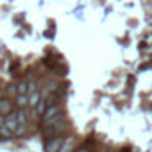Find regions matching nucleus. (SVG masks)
Segmentation results:
<instances>
[{
	"label": "nucleus",
	"instance_id": "obj_1",
	"mask_svg": "<svg viewBox=\"0 0 152 152\" xmlns=\"http://www.w3.org/2000/svg\"><path fill=\"white\" fill-rule=\"evenodd\" d=\"M43 118V127H50V125H56L57 122H61L63 120V107H61V104H50L47 109H45V113L41 115Z\"/></svg>",
	"mask_w": 152,
	"mask_h": 152
},
{
	"label": "nucleus",
	"instance_id": "obj_2",
	"mask_svg": "<svg viewBox=\"0 0 152 152\" xmlns=\"http://www.w3.org/2000/svg\"><path fill=\"white\" fill-rule=\"evenodd\" d=\"M64 136H54L50 140H45V152H59L64 145Z\"/></svg>",
	"mask_w": 152,
	"mask_h": 152
},
{
	"label": "nucleus",
	"instance_id": "obj_3",
	"mask_svg": "<svg viewBox=\"0 0 152 152\" xmlns=\"http://www.w3.org/2000/svg\"><path fill=\"white\" fill-rule=\"evenodd\" d=\"M18 118H16V109L13 111V113H9V115H6V127H7V131L15 136V132H16V129H18Z\"/></svg>",
	"mask_w": 152,
	"mask_h": 152
},
{
	"label": "nucleus",
	"instance_id": "obj_4",
	"mask_svg": "<svg viewBox=\"0 0 152 152\" xmlns=\"http://www.w3.org/2000/svg\"><path fill=\"white\" fill-rule=\"evenodd\" d=\"M15 111V107H13V100H9V99H0V115H9V113H13Z\"/></svg>",
	"mask_w": 152,
	"mask_h": 152
},
{
	"label": "nucleus",
	"instance_id": "obj_5",
	"mask_svg": "<svg viewBox=\"0 0 152 152\" xmlns=\"http://www.w3.org/2000/svg\"><path fill=\"white\" fill-rule=\"evenodd\" d=\"M41 102V93L39 91H34L29 95V107H38V104Z\"/></svg>",
	"mask_w": 152,
	"mask_h": 152
},
{
	"label": "nucleus",
	"instance_id": "obj_6",
	"mask_svg": "<svg viewBox=\"0 0 152 152\" xmlns=\"http://www.w3.org/2000/svg\"><path fill=\"white\" fill-rule=\"evenodd\" d=\"M16 106L18 107H27L29 106V95H16Z\"/></svg>",
	"mask_w": 152,
	"mask_h": 152
},
{
	"label": "nucleus",
	"instance_id": "obj_7",
	"mask_svg": "<svg viewBox=\"0 0 152 152\" xmlns=\"http://www.w3.org/2000/svg\"><path fill=\"white\" fill-rule=\"evenodd\" d=\"M6 91L16 97V95H18V86H13V84H11V86H7V88H6Z\"/></svg>",
	"mask_w": 152,
	"mask_h": 152
},
{
	"label": "nucleus",
	"instance_id": "obj_8",
	"mask_svg": "<svg viewBox=\"0 0 152 152\" xmlns=\"http://www.w3.org/2000/svg\"><path fill=\"white\" fill-rule=\"evenodd\" d=\"M75 152H91V150H88L86 147H81V148H77V150H75Z\"/></svg>",
	"mask_w": 152,
	"mask_h": 152
}]
</instances>
